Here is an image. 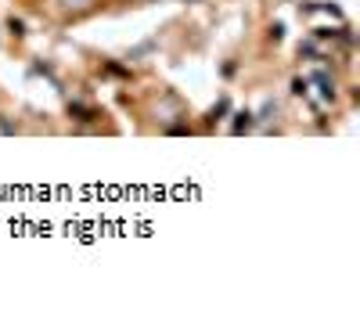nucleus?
<instances>
[{
	"mask_svg": "<svg viewBox=\"0 0 360 317\" xmlns=\"http://www.w3.org/2000/svg\"><path fill=\"white\" fill-rule=\"evenodd\" d=\"M188 4H195V0H188Z\"/></svg>",
	"mask_w": 360,
	"mask_h": 317,
	"instance_id": "nucleus-2",
	"label": "nucleus"
},
{
	"mask_svg": "<svg viewBox=\"0 0 360 317\" xmlns=\"http://www.w3.org/2000/svg\"><path fill=\"white\" fill-rule=\"evenodd\" d=\"M58 4H62L65 11H79V8H90L94 0H58Z\"/></svg>",
	"mask_w": 360,
	"mask_h": 317,
	"instance_id": "nucleus-1",
	"label": "nucleus"
}]
</instances>
